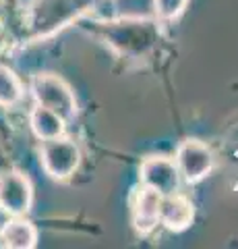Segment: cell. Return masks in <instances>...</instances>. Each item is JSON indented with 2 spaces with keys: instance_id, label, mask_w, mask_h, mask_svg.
Segmentation results:
<instances>
[{
  "instance_id": "cell-14",
  "label": "cell",
  "mask_w": 238,
  "mask_h": 249,
  "mask_svg": "<svg viewBox=\"0 0 238 249\" xmlns=\"http://www.w3.org/2000/svg\"><path fill=\"white\" fill-rule=\"evenodd\" d=\"M4 247V243H2V232H0V249Z\"/></svg>"
},
{
  "instance_id": "cell-5",
  "label": "cell",
  "mask_w": 238,
  "mask_h": 249,
  "mask_svg": "<svg viewBox=\"0 0 238 249\" xmlns=\"http://www.w3.org/2000/svg\"><path fill=\"white\" fill-rule=\"evenodd\" d=\"M174 162L178 166L180 178L190 185L209 177L213 166H216V158H213L211 147L203 142H199V139H184L178 145V150H176Z\"/></svg>"
},
{
  "instance_id": "cell-10",
  "label": "cell",
  "mask_w": 238,
  "mask_h": 249,
  "mask_svg": "<svg viewBox=\"0 0 238 249\" xmlns=\"http://www.w3.org/2000/svg\"><path fill=\"white\" fill-rule=\"evenodd\" d=\"M4 249H33L37 245V229L25 216H11V220L2 229Z\"/></svg>"
},
{
  "instance_id": "cell-6",
  "label": "cell",
  "mask_w": 238,
  "mask_h": 249,
  "mask_svg": "<svg viewBox=\"0 0 238 249\" xmlns=\"http://www.w3.org/2000/svg\"><path fill=\"white\" fill-rule=\"evenodd\" d=\"M33 206V185L21 170L0 173V212L6 216H27Z\"/></svg>"
},
{
  "instance_id": "cell-8",
  "label": "cell",
  "mask_w": 238,
  "mask_h": 249,
  "mask_svg": "<svg viewBox=\"0 0 238 249\" xmlns=\"http://www.w3.org/2000/svg\"><path fill=\"white\" fill-rule=\"evenodd\" d=\"M159 204L162 196L139 183L130 197V220L139 235H149L159 224Z\"/></svg>"
},
{
  "instance_id": "cell-7",
  "label": "cell",
  "mask_w": 238,
  "mask_h": 249,
  "mask_svg": "<svg viewBox=\"0 0 238 249\" xmlns=\"http://www.w3.org/2000/svg\"><path fill=\"white\" fill-rule=\"evenodd\" d=\"M180 173L174 158L168 156H147L139 164V183L158 191L159 196H168L180 189Z\"/></svg>"
},
{
  "instance_id": "cell-12",
  "label": "cell",
  "mask_w": 238,
  "mask_h": 249,
  "mask_svg": "<svg viewBox=\"0 0 238 249\" xmlns=\"http://www.w3.org/2000/svg\"><path fill=\"white\" fill-rule=\"evenodd\" d=\"M23 93H25V88L19 75L9 65L0 62V108H15L21 104Z\"/></svg>"
},
{
  "instance_id": "cell-11",
  "label": "cell",
  "mask_w": 238,
  "mask_h": 249,
  "mask_svg": "<svg viewBox=\"0 0 238 249\" xmlns=\"http://www.w3.org/2000/svg\"><path fill=\"white\" fill-rule=\"evenodd\" d=\"M29 127H32L33 135L44 142V139H52V137H60L64 135L66 129V121H63L56 112L48 110L40 104H35L29 112Z\"/></svg>"
},
{
  "instance_id": "cell-3",
  "label": "cell",
  "mask_w": 238,
  "mask_h": 249,
  "mask_svg": "<svg viewBox=\"0 0 238 249\" xmlns=\"http://www.w3.org/2000/svg\"><path fill=\"white\" fill-rule=\"evenodd\" d=\"M32 96L35 100V104H40L48 110L56 112L60 119L71 123L77 116V98L73 88L68 85L63 77L56 73H37L33 75L32 83H29Z\"/></svg>"
},
{
  "instance_id": "cell-9",
  "label": "cell",
  "mask_w": 238,
  "mask_h": 249,
  "mask_svg": "<svg viewBox=\"0 0 238 249\" xmlns=\"http://www.w3.org/2000/svg\"><path fill=\"white\" fill-rule=\"evenodd\" d=\"M195 220V204L180 191L162 196L159 204V224L172 232L187 231Z\"/></svg>"
},
{
  "instance_id": "cell-1",
  "label": "cell",
  "mask_w": 238,
  "mask_h": 249,
  "mask_svg": "<svg viewBox=\"0 0 238 249\" xmlns=\"http://www.w3.org/2000/svg\"><path fill=\"white\" fill-rule=\"evenodd\" d=\"M162 23L156 17L94 19L89 31L122 58H149L162 42Z\"/></svg>"
},
{
  "instance_id": "cell-13",
  "label": "cell",
  "mask_w": 238,
  "mask_h": 249,
  "mask_svg": "<svg viewBox=\"0 0 238 249\" xmlns=\"http://www.w3.org/2000/svg\"><path fill=\"white\" fill-rule=\"evenodd\" d=\"M190 0H153V15L159 23L176 21L187 11Z\"/></svg>"
},
{
  "instance_id": "cell-2",
  "label": "cell",
  "mask_w": 238,
  "mask_h": 249,
  "mask_svg": "<svg viewBox=\"0 0 238 249\" xmlns=\"http://www.w3.org/2000/svg\"><path fill=\"white\" fill-rule=\"evenodd\" d=\"M99 0H33L27 9V34L32 40H48L64 27L79 23Z\"/></svg>"
},
{
  "instance_id": "cell-4",
  "label": "cell",
  "mask_w": 238,
  "mask_h": 249,
  "mask_svg": "<svg viewBox=\"0 0 238 249\" xmlns=\"http://www.w3.org/2000/svg\"><path fill=\"white\" fill-rule=\"evenodd\" d=\"M40 162L44 173L54 181H68L81 164V150L71 137L60 135L44 139L40 145Z\"/></svg>"
}]
</instances>
